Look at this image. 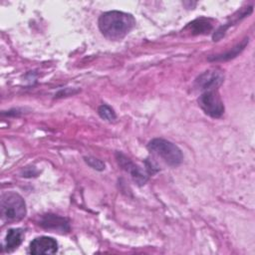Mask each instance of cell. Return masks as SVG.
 <instances>
[{
    "mask_svg": "<svg viewBox=\"0 0 255 255\" xmlns=\"http://www.w3.org/2000/svg\"><path fill=\"white\" fill-rule=\"evenodd\" d=\"M29 251L33 255L55 254L58 251V243L49 236L37 237L30 243Z\"/></svg>",
    "mask_w": 255,
    "mask_h": 255,
    "instance_id": "6",
    "label": "cell"
},
{
    "mask_svg": "<svg viewBox=\"0 0 255 255\" xmlns=\"http://www.w3.org/2000/svg\"><path fill=\"white\" fill-rule=\"evenodd\" d=\"M117 160L119 164L122 166V168L125 169L127 172H128L137 184L139 185L144 184L148 179V176H149L148 173L145 170H142L138 165L134 164L129 158H128L123 153L121 152L117 153Z\"/></svg>",
    "mask_w": 255,
    "mask_h": 255,
    "instance_id": "5",
    "label": "cell"
},
{
    "mask_svg": "<svg viewBox=\"0 0 255 255\" xmlns=\"http://www.w3.org/2000/svg\"><path fill=\"white\" fill-rule=\"evenodd\" d=\"M98 113L100 115V117L103 119V120H106L108 122H114L116 119H117V116L114 112V110L107 106V105H102L99 110H98Z\"/></svg>",
    "mask_w": 255,
    "mask_h": 255,
    "instance_id": "11",
    "label": "cell"
},
{
    "mask_svg": "<svg viewBox=\"0 0 255 255\" xmlns=\"http://www.w3.org/2000/svg\"><path fill=\"white\" fill-rule=\"evenodd\" d=\"M99 28L102 34L113 41H118L126 37L135 25V20L131 14L122 11H109L99 18Z\"/></svg>",
    "mask_w": 255,
    "mask_h": 255,
    "instance_id": "1",
    "label": "cell"
},
{
    "mask_svg": "<svg viewBox=\"0 0 255 255\" xmlns=\"http://www.w3.org/2000/svg\"><path fill=\"white\" fill-rule=\"evenodd\" d=\"M198 104L211 118H220L224 113V105L217 90L204 91L198 98Z\"/></svg>",
    "mask_w": 255,
    "mask_h": 255,
    "instance_id": "4",
    "label": "cell"
},
{
    "mask_svg": "<svg viewBox=\"0 0 255 255\" xmlns=\"http://www.w3.org/2000/svg\"><path fill=\"white\" fill-rule=\"evenodd\" d=\"M211 28L212 26L210 23H208L207 20H205L204 18H200L189 23V25H187L185 29H189V32H191L192 34H201L209 31Z\"/></svg>",
    "mask_w": 255,
    "mask_h": 255,
    "instance_id": "10",
    "label": "cell"
},
{
    "mask_svg": "<svg viewBox=\"0 0 255 255\" xmlns=\"http://www.w3.org/2000/svg\"><path fill=\"white\" fill-rule=\"evenodd\" d=\"M26 215V203L23 197L13 191L1 195V217L7 222H15Z\"/></svg>",
    "mask_w": 255,
    "mask_h": 255,
    "instance_id": "2",
    "label": "cell"
},
{
    "mask_svg": "<svg viewBox=\"0 0 255 255\" xmlns=\"http://www.w3.org/2000/svg\"><path fill=\"white\" fill-rule=\"evenodd\" d=\"M246 43H248V41L245 40L243 44H240V45L236 46L235 48L232 49V51H230V52L227 53V54H224V55H222V56H219V57L214 58V60H228V59H230V58L235 57L238 53H240V52L244 49V47L246 46Z\"/></svg>",
    "mask_w": 255,
    "mask_h": 255,
    "instance_id": "12",
    "label": "cell"
},
{
    "mask_svg": "<svg viewBox=\"0 0 255 255\" xmlns=\"http://www.w3.org/2000/svg\"><path fill=\"white\" fill-rule=\"evenodd\" d=\"M85 161L94 169H97V170H103L105 168V163L98 159V158H95V157H92V156H88V157H85Z\"/></svg>",
    "mask_w": 255,
    "mask_h": 255,
    "instance_id": "13",
    "label": "cell"
},
{
    "mask_svg": "<svg viewBox=\"0 0 255 255\" xmlns=\"http://www.w3.org/2000/svg\"><path fill=\"white\" fill-rule=\"evenodd\" d=\"M23 237H24V232L22 229L20 228L9 229L5 237L4 249L8 252L13 251L22 243Z\"/></svg>",
    "mask_w": 255,
    "mask_h": 255,
    "instance_id": "9",
    "label": "cell"
},
{
    "mask_svg": "<svg viewBox=\"0 0 255 255\" xmlns=\"http://www.w3.org/2000/svg\"><path fill=\"white\" fill-rule=\"evenodd\" d=\"M43 227L47 229H55V230H61V231H68L69 223L68 221L60 216L54 215V214H48L45 215L40 223Z\"/></svg>",
    "mask_w": 255,
    "mask_h": 255,
    "instance_id": "8",
    "label": "cell"
},
{
    "mask_svg": "<svg viewBox=\"0 0 255 255\" xmlns=\"http://www.w3.org/2000/svg\"><path fill=\"white\" fill-rule=\"evenodd\" d=\"M147 148L170 166H177L183 160V154L179 147L166 139L153 138L148 142Z\"/></svg>",
    "mask_w": 255,
    "mask_h": 255,
    "instance_id": "3",
    "label": "cell"
},
{
    "mask_svg": "<svg viewBox=\"0 0 255 255\" xmlns=\"http://www.w3.org/2000/svg\"><path fill=\"white\" fill-rule=\"evenodd\" d=\"M223 79H224V76L220 71L211 70L201 74L197 78L196 83L198 84L200 89L204 91L217 90V88L223 83Z\"/></svg>",
    "mask_w": 255,
    "mask_h": 255,
    "instance_id": "7",
    "label": "cell"
}]
</instances>
